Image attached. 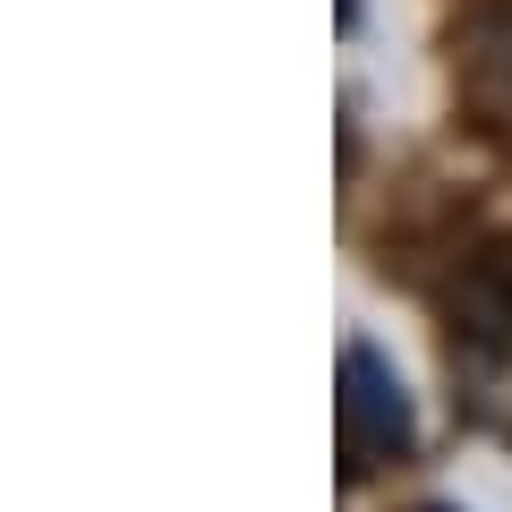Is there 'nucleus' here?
<instances>
[{"instance_id":"1","label":"nucleus","mask_w":512,"mask_h":512,"mask_svg":"<svg viewBox=\"0 0 512 512\" xmlns=\"http://www.w3.org/2000/svg\"><path fill=\"white\" fill-rule=\"evenodd\" d=\"M453 384L478 427L512 436V265L478 256L453 291Z\"/></svg>"},{"instance_id":"2","label":"nucleus","mask_w":512,"mask_h":512,"mask_svg":"<svg viewBox=\"0 0 512 512\" xmlns=\"http://www.w3.org/2000/svg\"><path fill=\"white\" fill-rule=\"evenodd\" d=\"M333 436H342V470L367 478L384 461H402L419 444V410H410V384L393 376L376 342H342V393H333Z\"/></svg>"}]
</instances>
